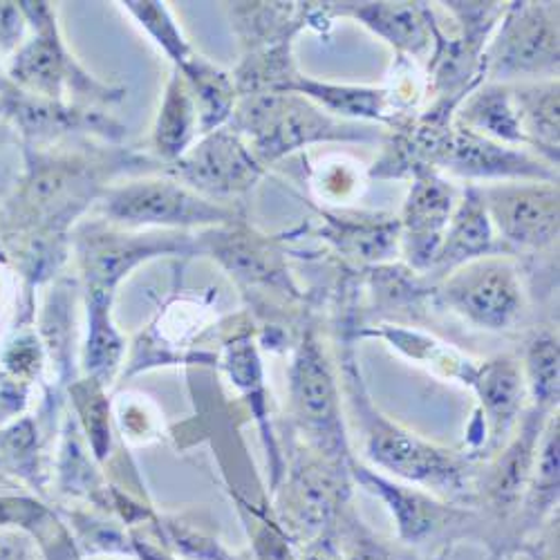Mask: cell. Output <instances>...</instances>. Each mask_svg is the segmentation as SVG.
Segmentation results:
<instances>
[{
	"label": "cell",
	"instance_id": "1",
	"mask_svg": "<svg viewBox=\"0 0 560 560\" xmlns=\"http://www.w3.org/2000/svg\"><path fill=\"white\" fill-rule=\"evenodd\" d=\"M139 164H149V160L124 149L90 155L55 147H25L23 175L0 213L3 243L70 241V226L92 202H100L108 182Z\"/></svg>",
	"mask_w": 560,
	"mask_h": 560
},
{
	"label": "cell",
	"instance_id": "2",
	"mask_svg": "<svg viewBox=\"0 0 560 560\" xmlns=\"http://www.w3.org/2000/svg\"><path fill=\"white\" fill-rule=\"evenodd\" d=\"M343 346L341 384L350 412L363 433L365 457L384 474L429 489L438 498H469L474 493L471 457L431 444L386 417L368 395L352 339L343 337Z\"/></svg>",
	"mask_w": 560,
	"mask_h": 560
},
{
	"label": "cell",
	"instance_id": "3",
	"mask_svg": "<svg viewBox=\"0 0 560 560\" xmlns=\"http://www.w3.org/2000/svg\"><path fill=\"white\" fill-rule=\"evenodd\" d=\"M229 128L236 130L258 162L269 166L312 144H377L386 130L332 117L299 92L241 97Z\"/></svg>",
	"mask_w": 560,
	"mask_h": 560
},
{
	"label": "cell",
	"instance_id": "4",
	"mask_svg": "<svg viewBox=\"0 0 560 560\" xmlns=\"http://www.w3.org/2000/svg\"><path fill=\"white\" fill-rule=\"evenodd\" d=\"M19 8L34 36L12 55L8 79L14 88L43 100L102 110L126 97L124 85L100 81L70 55L50 3L21 0Z\"/></svg>",
	"mask_w": 560,
	"mask_h": 560
},
{
	"label": "cell",
	"instance_id": "5",
	"mask_svg": "<svg viewBox=\"0 0 560 560\" xmlns=\"http://www.w3.org/2000/svg\"><path fill=\"white\" fill-rule=\"evenodd\" d=\"M290 408L307 448L348 471L354 457L343 422L341 386L335 363L314 328L303 332L292 357Z\"/></svg>",
	"mask_w": 560,
	"mask_h": 560
},
{
	"label": "cell",
	"instance_id": "6",
	"mask_svg": "<svg viewBox=\"0 0 560 560\" xmlns=\"http://www.w3.org/2000/svg\"><path fill=\"white\" fill-rule=\"evenodd\" d=\"M108 222L126 229L186 231L245 220L236 207L218 205L173 177H139L108 186L100 198Z\"/></svg>",
	"mask_w": 560,
	"mask_h": 560
},
{
	"label": "cell",
	"instance_id": "7",
	"mask_svg": "<svg viewBox=\"0 0 560 560\" xmlns=\"http://www.w3.org/2000/svg\"><path fill=\"white\" fill-rule=\"evenodd\" d=\"M558 3H506L485 50V81L558 79Z\"/></svg>",
	"mask_w": 560,
	"mask_h": 560
},
{
	"label": "cell",
	"instance_id": "8",
	"mask_svg": "<svg viewBox=\"0 0 560 560\" xmlns=\"http://www.w3.org/2000/svg\"><path fill=\"white\" fill-rule=\"evenodd\" d=\"M435 301L478 330L506 332L525 310L523 276L511 256H487L440 280Z\"/></svg>",
	"mask_w": 560,
	"mask_h": 560
},
{
	"label": "cell",
	"instance_id": "9",
	"mask_svg": "<svg viewBox=\"0 0 560 560\" xmlns=\"http://www.w3.org/2000/svg\"><path fill=\"white\" fill-rule=\"evenodd\" d=\"M72 243L85 292L106 296H115L117 285L137 265L158 256L196 254V236L186 231H119L83 224Z\"/></svg>",
	"mask_w": 560,
	"mask_h": 560
},
{
	"label": "cell",
	"instance_id": "10",
	"mask_svg": "<svg viewBox=\"0 0 560 560\" xmlns=\"http://www.w3.org/2000/svg\"><path fill=\"white\" fill-rule=\"evenodd\" d=\"M164 171L198 196L226 207H233L229 205L233 200L245 198L265 175V166L249 144L229 126L202 135Z\"/></svg>",
	"mask_w": 560,
	"mask_h": 560
},
{
	"label": "cell",
	"instance_id": "11",
	"mask_svg": "<svg viewBox=\"0 0 560 560\" xmlns=\"http://www.w3.org/2000/svg\"><path fill=\"white\" fill-rule=\"evenodd\" d=\"M506 256L549 252L558 243V182H493L480 186Z\"/></svg>",
	"mask_w": 560,
	"mask_h": 560
},
{
	"label": "cell",
	"instance_id": "12",
	"mask_svg": "<svg viewBox=\"0 0 560 560\" xmlns=\"http://www.w3.org/2000/svg\"><path fill=\"white\" fill-rule=\"evenodd\" d=\"M196 254L215 258L245 290L271 292L285 301L303 299L278 238L247 226L245 220L205 229L196 236Z\"/></svg>",
	"mask_w": 560,
	"mask_h": 560
},
{
	"label": "cell",
	"instance_id": "13",
	"mask_svg": "<svg viewBox=\"0 0 560 560\" xmlns=\"http://www.w3.org/2000/svg\"><path fill=\"white\" fill-rule=\"evenodd\" d=\"M0 117L14 128L25 147H55L70 135H90L108 144H119L128 132L124 124L102 108L43 100L12 83L0 95Z\"/></svg>",
	"mask_w": 560,
	"mask_h": 560
},
{
	"label": "cell",
	"instance_id": "14",
	"mask_svg": "<svg viewBox=\"0 0 560 560\" xmlns=\"http://www.w3.org/2000/svg\"><path fill=\"white\" fill-rule=\"evenodd\" d=\"M457 202L455 186L442 173L427 171L412 177L399 226L401 256L417 273L431 269Z\"/></svg>",
	"mask_w": 560,
	"mask_h": 560
},
{
	"label": "cell",
	"instance_id": "15",
	"mask_svg": "<svg viewBox=\"0 0 560 560\" xmlns=\"http://www.w3.org/2000/svg\"><path fill=\"white\" fill-rule=\"evenodd\" d=\"M440 173H451L471 182H558V168L534 153L493 142V139L457 124L440 162Z\"/></svg>",
	"mask_w": 560,
	"mask_h": 560
},
{
	"label": "cell",
	"instance_id": "16",
	"mask_svg": "<svg viewBox=\"0 0 560 560\" xmlns=\"http://www.w3.org/2000/svg\"><path fill=\"white\" fill-rule=\"evenodd\" d=\"M314 211L320 218L316 238L357 267L386 265L401 254V226L393 213L323 207Z\"/></svg>",
	"mask_w": 560,
	"mask_h": 560
},
{
	"label": "cell",
	"instance_id": "17",
	"mask_svg": "<svg viewBox=\"0 0 560 560\" xmlns=\"http://www.w3.org/2000/svg\"><path fill=\"white\" fill-rule=\"evenodd\" d=\"M469 388H474L480 401L478 424L482 433V448L487 455H493L516 431L529 399L523 363L506 354L478 361L476 377Z\"/></svg>",
	"mask_w": 560,
	"mask_h": 560
},
{
	"label": "cell",
	"instance_id": "18",
	"mask_svg": "<svg viewBox=\"0 0 560 560\" xmlns=\"http://www.w3.org/2000/svg\"><path fill=\"white\" fill-rule=\"evenodd\" d=\"M330 19L348 16L390 43L397 57L429 59L440 21L429 3H323Z\"/></svg>",
	"mask_w": 560,
	"mask_h": 560
},
{
	"label": "cell",
	"instance_id": "19",
	"mask_svg": "<svg viewBox=\"0 0 560 560\" xmlns=\"http://www.w3.org/2000/svg\"><path fill=\"white\" fill-rule=\"evenodd\" d=\"M348 476L388 506L399 538L408 545L429 542L459 516L455 506L442 502L438 495L399 485L359 462L350 464Z\"/></svg>",
	"mask_w": 560,
	"mask_h": 560
},
{
	"label": "cell",
	"instance_id": "20",
	"mask_svg": "<svg viewBox=\"0 0 560 560\" xmlns=\"http://www.w3.org/2000/svg\"><path fill=\"white\" fill-rule=\"evenodd\" d=\"M553 412L529 406L518 419L516 431L511 433L493 459L489 474L485 476L482 493L498 516H509V513L521 509L534 474L545 424Z\"/></svg>",
	"mask_w": 560,
	"mask_h": 560
},
{
	"label": "cell",
	"instance_id": "21",
	"mask_svg": "<svg viewBox=\"0 0 560 560\" xmlns=\"http://www.w3.org/2000/svg\"><path fill=\"white\" fill-rule=\"evenodd\" d=\"M487 256H506L485 207L480 186L469 184L446 226L444 241L431 269L424 273L431 285H438L451 271Z\"/></svg>",
	"mask_w": 560,
	"mask_h": 560
},
{
	"label": "cell",
	"instance_id": "22",
	"mask_svg": "<svg viewBox=\"0 0 560 560\" xmlns=\"http://www.w3.org/2000/svg\"><path fill=\"white\" fill-rule=\"evenodd\" d=\"M290 92H299V95L307 97L337 119L354 124H382L388 126V130L412 115L399 108L390 88L330 83L301 74Z\"/></svg>",
	"mask_w": 560,
	"mask_h": 560
},
{
	"label": "cell",
	"instance_id": "23",
	"mask_svg": "<svg viewBox=\"0 0 560 560\" xmlns=\"http://www.w3.org/2000/svg\"><path fill=\"white\" fill-rule=\"evenodd\" d=\"M339 476H348V471L312 451L294 464L288 485V513L303 532L325 529L337 516L339 506H343L346 489H341Z\"/></svg>",
	"mask_w": 560,
	"mask_h": 560
},
{
	"label": "cell",
	"instance_id": "24",
	"mask_svg": "<svg viewBox=\"0 0 560 560\" xmlns=\"http://www.w3.org/2000/svg\"><path fill=\"white\" fill-rule=\"evenodd\" d=\"M511 100L516 106L521 130L525 135L527 151L558 168L560 160V85L558 79L509 83Z\"/></svg>",
	"mask_w": 560,
	"mask_h": 560
},
{
	"label": "cell",
	"instance_id": "25",
	"mask_svg": "<svg viewBox=\"0 0 560 560\" xmlns=\"http://www.w3.org/2000/svg\"><path fill=\"white\" fill-rule=\"evenodd\" d=\"M455 124L469 128L482 137H489L493 142L527 151V142L521 130L516 106H513L511 100L509 83L482 81L457 106Z\"/></svg>",
	"mask_w": 560,
	"mask_h": 560
},
{
	"label": "cell",
	"instance_id": "26",
	"mask_svg": "<svg viewBox=\"0 0 560 560\" xmlns=\"http://www.w3.org/2000/svg\"><path fill=\"white\" fill-rule=\"evenodd\" d=\"M198 137H200V126H198V110L191 97V90L186 85L182 72L173 68L164 88L160 113L153 124L151 149L155 158L164 166H168L189 151L196 144Z\"/></svg>",
	"mask_w": 560,
	"mask_h": 560
},
{
	"label": "cell",
	"instance_id": "27",
	"mask_svg": "<svg viewBox=\"0 0 560 560\" xmlns=\"http://www.w3.org/2000/svg\"><path fill=\"white\" fill-rule=\"evenodd\" d=\"M231 23L245 52L294 40L310 27V3H233Z\"/></svg>",
	"mask_w": 560,
	"mask_h": 560
},
{
	"label": "cell",
	"instance_id": "28",
	"mask_svg": "<svg viewBox=\"0 0 560 560\" xmlns=\"http://www.w3.org/2000/svg\"><path fill=\"white\" fill-rule=\"evenodd\" d=\"M191 90L198 110L200 137L229 126L233 110L238 106V90L231 72L222 70L207 57L194 52L177 68Z\"/></svg>",
	"mask_w": 560,
	"mask_h": 560
},
{
	"label": "cell",
	"instance_id": "29",
	"mask_svg": "<svg viewBox=\"0 0 560 560\" xmlns=\"http://www.w3.org/2000/svg\"><path fill=\"white\" fill-rule=\"evenodd\" d=\"M354 337L384 339L395 350L406 354L408 359L429 365L435 375H440L444 380H455L464 386H471V382L476 377L478 361L459 354L451 346L438 341L435 337H431L427 332H419L415 328L410 330V328H401V325H377V328L359 330Z\"/></svg>",
	"mask_w": 560,
	"mask_h": 560
},
{
	"label": "cell",
	"instance_id": "30",
	"mask_svg": "<svg viewBox=\"0 0 560 560\" xmlns=\"http://www.w3.org/2000/svg\"><path fill=\"white\" fill-rule=\"evenodd\" d=\"M88 296V341L83 365L92 382L110 384L124 357V339L113 325V296L85 292Z\"/></svg>",
	"mask_w": 560,
	"mask_h": 560
},
{
	"label": "cell",
	"instance_id": "31",
	"mask_svg": "<svg viewBox=\"0 0 560 560\" xmlns=\"http://www.w3.org/2000/svg\"><path fill=\"white\" fill-rule=\"evenodd\" d=\"M558 451H560L558 412H553L545 424V431L538 444L534 474L521 504L525 506V518L529 527L540 525L558 504V462H560Z\"/></svg>",
	"mask_w": 560,
	"mask_h": 560
},
{
	"label": "cell",
	"instance_id": "32",
	"mask_svg": "<svg viewBox=\"0 0 560 560\" xmlns=\"http://www.w3.org/2000/svg\"><path fill=\"white\" fill-rule=\"evenodd\" d=\"M523 375L532 406L553 412L560 397L558 372V339L551 332L536 335L525 352Z\"/></svg>",
	"mask_w": 560,
	"mask_h": 560
},
{
	"label": "cell",
	"instance_id": "33",
	"mask_svg": "<svg viewBox=\"0 0 560 560\" xmlns=\"http://www.w3.org/2000/svg\"><path fill=\"white\" fill-rule=\"evenodd\" d=\"M226 365L231 372V380L236 382L247 395H252V399L256 401L254 410H256L258 422L262 424L265 438H269L271 455H273V482H278L280 462H278V453L273 448L271 431L267 429V399H265V386H262V365H260V359L256 352V343L249 335L233 339L226 346Z\"/></svg>",
	"mask_w": 560,
	"mask_h": 560
},
{
	"label": "cell",
	"instance_id": "34",
	"mask_svg": "<svg viewBox=\"0 0 560 560\" xmlns=\"http://www.w3.org/2000/svg\"><path fill=\"white\" fill-rule=\"evenodd\" d=\"M121 5L160 45L162 52L173 61V68H179L194 55L189 40H186L164 3H155V0H126Z\"/></svg>",
	"mask_w": 560,
	"mask_h": 560
},
{
	"label": "cell",
	"instance_id": "35",
	"mask_svg": "<svg viewBox=\"0 0 560 560\" xmlns=\"http://www.w3.org/2000/svg\"><path fill=\"white\" fill-rule=\"evenodd\" d=\"M79 410L83 415L92 451L104 459L110 448V404L104 395V386L90 380V386L79 390Z\"/></svg>",
	"mask_w": 560,
	"mask_h": 560
},
{
	"label": "cell",
	"instance_id": "36",
	"mask_svg": "<svg viewBox=\"0 0 560 560\" xmlns=\"http://www.w3.org/2000/svg\"><path fill=\"white\" fill-rule=\"evenodd\" d=\"M314 189L323 200H330L335 205H343L361 191L359 175L343 162L320 164L314 177Z\"/></svg>",
	"mask_w": 560,
	"mask_h": 560
},
{
	"label": "cell",
	"instance_id": "37",
	"mask_svg": "<svg viewBox=\"0 0 560 560\" xmlns=\"http://www.w3.org/2000/svg\"><path fill=\"white\" fill-rule=\"evenodd\" d=\"M27 21L19 3H0V55L16 52L23 45V32Z\"/></svg>",
	"mask_w": 560,
	"mask_h": 560
},
{
	"label": "cell",
	"instance_id": "38",
	"mask_svg": "<svg viewBox=\"0 0 560 560\" xmlns=\"http://www.w3.org/2000/svg\"><path fill=\"white\" fill-rule=\"evenodd\" d=\"M350 542H352V549L348 553V560H386L382 547L375 545L372 540H365L361 536L359 538L352 536Z\"/></svg>",
	"mask_w": 560,
	"mask_h": 560
},
{
	"label": "cell",
	"instance_id": "39",
	"mask_svg": "<svg viewBox=\"0 0 560 560\" xmlns=\"http://www.w3.org/2000/svg\"><path fill=\"white\" fill-rule=\"evenodd\" d=\"M14 142H19V135L14 132V128L3 117H0V151L8 149Z\"/></svg>",
	"mask_w": 560,
	"mask_h": 560
},
{
	"label": "cell",
	"instance_id": "40",
	"mask_svg": "<svg viewBox=\"0 0 560 560\" xmlns=\"http://www.w3.org/2000/svg\"><path fill=\"white\" fill-rule=\"evenodd\" d=\"M10 88V79H8V74L3 72V63H0V95H3V92Z\"/></svg>",
	"mask_w": 560,
	"mask_h": 560
}]
</instances>
